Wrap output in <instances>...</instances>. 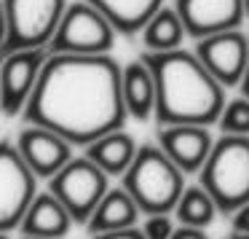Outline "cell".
I'll use <instances>...</instances> for the list:
<instances>
[{
  "label": "cell",
  "instance_id": "1",
  "mask_svg": "<svg viewBox=\"0 0 249 239\" xmlns=\"http://www.w3.org/2000/svg\"><path fill=\"white\" fill-rule=\"evenodd\" d=\"M124 67L110 54H51L24 108V124L43 126L70 145L124 129L129 110L124 102Z\"/></svg>",
  "mask_w": 249,
  "mask_h": 239
},
{
  "label": "cell",
  "instance_id": "2",
  "mask_svg": "<svg viewBox=\"0 0 249 239\" xmlns=\"http://www.w3.org/2000/svg\"><path fill=\"white\" fill-rule=\"evenodd\" d=\"M142 60L156 78V124L158 126H209L220 121L225 108V86L201 65L196 51H163Z\"/></svg>",
  "mask_w": 249,
  "mask_h": 239
},
{
  "label": "cell",
  "instance_id": "3",
  "mask_svg": "<svg viewBox=\"0 0 249 239\" xmlns=\"http://www.w3.org/2000/svg\"><path fill=\"white\" fill-rule=\"evenodd\" d=\"M124 188L145 215H169L185 191V172L161 145H142L124 175Z\"/></svg>",
  "mask_w": 249,
  "mask_h": 239
},
{
  "label": "cell",
  "instance_id": "4",
  "mask_svg": "<svg viewBox=\"0 0 249 239\" xmlns=\"http://www.w3.org/2000/svg\"><path fill=\"white\" fill-rule=\"evenodd\" d=\"M198 175L222 215H233L249 204V137L222 135Z\"/></svg>",
  "mask_w": 249,
  "mask_h": 239
},
{
  "label": "cell",
  "instance_id": "5",
  "mask_svg": "<svg viewBox=\"0 0 249 239\" xmlns=\"http://www.w3.org/2000/svg\"><path fill=\"white\" fill-rule=\"evenodd\" d=\"M8 40L3 51L49 49L67 3L65 0H3Z\"/></svg>",
  "mask_w": 249,
  "mask_h": 239
},
{
  "label": "cell",
  "instance_id": "6",
  "mask_svg": "<svg viewBox=\"0 0 249 239\" xmlns=\"http://www.w3.org/2000/svg\"><path fill=\"white\" fill-rule=\"evenodd\" d=\"M115 27L86 0L65 8L56 35L51 40V54H107L115 43Z\"/></svg>",
  "mask_w": 249,
  "mask_h": 239
},
{
  "label": "cell",
  "instance_id": "7",
  "mask_svg": "<svg viewBox=\"0 0 249 239\" xmlns=\"http://www.w3.org/2000/svg\"><path fill=\"white\" fill-rule=\"evenodd\" d=\"M107 178L89 156L70 159L54 178L49 180V191L67 207L75 223L86 226L89 218L94 215L97 204L107 194Z\"/></svg>",
  "mask_w": 249,
  "mask_h": 239
},
{
  "label": "cell",
  "instance_id": "8",
  "mask_svg": "<svg viewBox=\"0 0 249 239\" xmlns=\"http://www.w3.org/2000/svg\"><path fill=\"white\" fill-rule=\"evenodd\" d=\"M35 196V172L14 142L0 140V234L22 226Z\"/></svg>",
  "mask_w": 249,
  "mask_h": 239
},
{
  "label": "cell",
  "instance_id": "9",
  "mask_svg": "<svg viewBox=\"0 0 249 239\" xmlns=\"http://www.w3.org/2000/svg\"><path fill=\"white\" fill-rule=\"evenodd\" d=\"M49 49H22L3 51L0 60V110L6 116L24 113L35 83L46 65Z\"/></svg>",
  "mask_w": 249,
  "mask_h": 239
},
{
  "label": "cell",
  "instance_id": "10",
  "mask_svg": "<svg viewBox=\"0 0 249 239\" xmlns=\"http://www.w3.org/2000/svg\"><path fill=\"white\" fill-rule=\"evenodd\" d=\"M196 57L220 81V86H241L249 65V35L241 30H228L196 40Z\"/></svg>",
  "mask_w": 249,
  "mask_h": 239
},
{
  "label": "cell",
  "instance_id": "11",
  "mask_svg": "<svg viewBox=\"0 0 249 239\" xmlns=\"http://www.w3.org/2000/svg\"><path fill=\"white\" fill-rule=\"evenodd\" d=\"M188 38H209L244 24V0H177L174 3Z\"/></svg>",
  "mask_w": 249,
  "mask_h": 239
},
{
  "label": "cell",
  "instance_id": "12",
  "mask_svg": "<svg viewBox=\"0 0 249 239\" xmlns=\"http://www.w3.org/2000/svg\"><path fill=\"white\" fill-rule=\"evenodd\" d=\"M17 148L22 153V159L27 161V167L35 172V178H46V180H51L72 159V145L65 137L33 124H27V129L19 132Z\"/></svg>",
  "mask_w": 249,
  "mask_h": 239
},
{
  "label": "cell",
  "instance_id": "13",
  "mask_svg": "<svg viewBox=\"0 0 249 239\" xmlns=\"http://www.w3.org/2000/svg\"><path fill=\"white\" fill-rule=\"evenodd\" d=\"M158 145L185 175H190V172H201L214 142H212V135L206 126L177 124V126H158Z\"/></svg>",
  "mask_w": 249,
  "mask_h": 239
},
{
  "label": "cell",
  "instance_id": "14",
  "mask_svg": "<svg viewBox=\"0 0 249 239\" xmlns=\"http://www.w3.org/2000/svg\"><path fill=\"white\" fill-rule=\"evenodd\" d=\"M72 215L67 212V207L56 199L51 191L46 194H38L30 204L27 215H24L19 231L24 237H40V239H62L67 237L72 226Z\"/></svg>",
  "mask_w": 249,
  "mask_h": 239
},
{
  "label": "cell",
  "instance_id": "15",
  "mask_svg": "<svg viewBox=\"0 0 249 239\" xmlns=\"http://www.w3.org/2000/svg\"><path fill=\"white\" fill-rule=\"evenodd\" d=\"M115 27L118 35H140L145 24L163 8V0H86Z\"/></svg>",
  "mask_w": 249,
  "mask_h": 239
},
{
  "label": "cell",
  "instance_id": "16",
  "mask_svg": "<svg viewBox=\"0 0 249 239\" xmlns=\"http://www.w3.org/2000/svg\"><path fill=\"white\" fill-rule=\"evenodd\" d=\"M124 102L131 119L147 121L156 116V78L145 60H137L124 65Z\"/></svg>",
  "mask_w": 249,
  "mask_h": 239
},
{
  "label": "cell",
  "instance_id": "17",
  "mask_svg": "<svg viewBox=\"0 0 249 239\" xmlns=\"http://www.w3.org/2000/svg\"><path fill=\"white\" fill-rule=\"evenodd\" d=\"M140 218V207L137 201L129 196L126 188H110L105 194V199L97 204L94 215L89 218L86 231L91 234H105V231H121V228H131L137 226Z\"/></svg>",
  "mask_w": 249,
  "mask_h": 239
},
{
  "label": "cell",
  "instance_id": "18",
  "mask_svg": "<svg viewBox=\"0 0 249 239\" xmlns=\"http://www.w3.org/2000/svg\"><path fill=\"white\" fill-rule=\"evenodd\" d=\"M137 142L129 132L118 129L110 135L94 140L91 145H86V156L102 169L105 175H121L124 178L126 169L131 167V161L137 159Z\"/></svg>",
  "mask_w": 249,
  "mask_h": 239
},
{
  "label": "cell",
  "instance_id": "19",
  "mask_svg": "<svg viewBox=\"0 0 249 239\" xmlns=\"http://www.w3.org/2000/svg\"><path fill=\"white\" fill-rule=\"evenodd\" d=\"M142 43H145L147 54H163V51H177L182 49L188 30H185L182 19H179L177 8H166L163 6L150 22L142 30Z\"/></svg>",
  "mask_w": 249,
  "mask_h": 239
},
{
  "label": "cell",
  "instance_id": "20",
  "mask_svg": "<svg viewBox=\"0 0 249 239\" xmlns=\"http://www.w3.org/2000/svg\"><path fill=\"white\" fill-rule=\"evenodd\" d=\"M174 212H177V220L182 223V226L206 228L212 220H214V215L220 210H217L214 199L206 194L204 185H190V188L182 191V196H179Z\"/></svg>",
  "mask_w": 249,
  "mask_h": 239
},
{
  "label": "cell",
  "instance_id": "21",
  "mask_svg": "<svg viewBox=\"0 0 249 239\" xmlns=\"http://www.w3.org/2000/svg\"><path fill=\"white\" fill-rule=\"evenodd\" d=\"M220 129L222 135H238V137H249V97H236L231 102H225L220 113Z\"/></svg>",
  "mask_w": 249,
  "mask_h": 239
},
{
  "label": "cell",
  "instance_id": "22",
  "mask_svg": "<svg viewBox=\"0 0 249 239\" xmlns=\"http://www.w3.org/2000/svg\"><path fill=\"white\" fill-rule=\"evenodd\" d=\"M142 231H145L147 239H172L174 226H172V220H169V215H147Z\"/></svg>",
  "mask_w": 249,
  "mask_h": 239
},
{
  "label": "cell",
  "instance_id": "23",
  "mask_svg": "<svg viewBox=\"0 0 249 239\" xmlns=\"http://www.w3.org/2000/svg\"><path fill=\"white\" fill-rule=\"evenodd\" d=\"M91 239H147L145 231L137 226L131 228H121V231H105V234H94Z\"/></svg>",
  "mask_w": 249,
  "mask_h": 239
},
{
  "label": "cell",
  "instance_id": "24",
  "mask_svg": "<svg viewBox=\"0 0 249 239\" xmlns=\"http://www.w3.org/2000/svg\"><path fill=\"white\" fill-rule=\"evenodd\" d=\"M233 231L249 234V204L238 207V210L233 212Z\"/></svg>",
  "mask_w": 249,
  "mask_h": 239
},
{
  "label": "cell",
  "instance_id": "25",
  "mask_svg": "<svg viewBox=\"0 0 249 239\" xmlns=\"http://www.w3.org/2000/svg\"><path fill=\"white\" fill-rule=\"evenodd\" d=\"M172 239H209V237H206V234H204V228H193V226H179V228H174Z\"/></svg>",
  "mask_w": 249,
  "mask_h": 239
},
{
  "label": "cell",
  "instance_id": "26",
  "mask_svg": "<svg viewBox=\"0 0 249 239\" xmlns=\"http://www.w3.org/2000/svg\"><path fill=\"white\" fill-rule=\"evenodd\" d=\"M8 40V22H6V8H3V0H0V51L6 49Z\"/></svg>",
  "mask_w": 249,
  "mask_h": 239
},
{
  "label": "cell",
  "instance_id": "27",
  "mask_svg": "<svg viewBox=\"0 0 249 239\" xmlns=\"http://www.w3.org/2000/svg\"><path fill=\"white\" fill-rule=\"evenodd\" d=\"M241 92H244V97H249V65H247V73H244V81H241Z\"/></svg>",
  "mask_w": 249,
  "mask_h": 239
},
{
  "label": "cell",
  "instance_id": "28",
  "mask_svg": "<svg viewBox=\"0 0 249 239\" xmlns=\"http://www.w3.org/2000/svg\"><path fill=\"white\" fill-rule=\"evenodd\" d=\"M231 239H249V234H238V231H233V237Z\"/></svg>",
  "mask_w": 249,
  "mask_h": 239
},
{
  "label": "cell",
  "instance_id": "29",
  "mask_svg": "<svg viewBox=\"0 0 249 239\" xmlns=\"http://www.w3.org/2000/svg\"><path fill=\"white\" fill-rule=\"evenodd\" d=\"M244 17L249 19V0H244Z\"/></svg>",
  "mask_w": 249,
  "mask_h": 239
},
{
  "label": "cell",
  "instance_id": "30",
  "mask_svg": "<svg viewBox=\"0 0 249 239\" xmlns=\"http://www.w3.org/2000/svg\"><path fill=\"white\" fill-rule=\"evenodd\" d=\"M0 239H11V237H8V234H0Z\"/></svg>",
  "mask_w": 249,
  "mask_h": 239
},
{
  "label": "cell",
  "instance_id": "31",
  "mask_svg": "<svg viewBox=\"0 0 249 239\" xmlns=\"http://www.w3.org/2000/svg\"><path fill=\"white\" fill-rule=\"evenodd\" d=\"M24 239H40V237H24Z\"/></svg>",
  "mask_w": 249,
  "mask_h": 239
},
{
  "label": "cell",
  "instance_id": "32",
  "mask_svg": "<svg viewBox=\"0 0 249 239\" xmlns=\"http://www.w3.org/2000/svg\"><path fill=\"white\" fill-rule=\"evenodd\" d=\"M0 60H3V51H0Z\"/></svg>",
  "mask_w": 249,
  "mask_h": 239
}]
</instances>
